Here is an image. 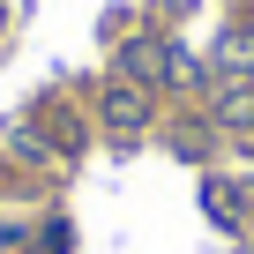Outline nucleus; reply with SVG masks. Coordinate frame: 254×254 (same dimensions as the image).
Wrapping results in <instances>:
<instances>
[{"label":"nucleus","instance_id":"obj_1","mask_svg":"<svg viewBox=\"0 0 254 254\" xmlns=\"http://www.w3.org/2000/svg\"><path fill=\"white\" fill-rule=\"evenodd\" d=\"M127 75H135V82H180L187 75V60L172 53V45H157V38H135V45H127V60H120Z\"/></svg>","mask_w":254,"mask_h":254},{"label":"nucleus","instance_id":"obj_2","mask_svg":"<svg viewBox=\"0 0 254 254\" xmlns=\"http://www.w3.org/2000/svg\"><path fill=\"white\" fill-rule=\"evenodd\" d=\"M105 127H112V135H142V127H150V90L142 82L105 90Z\"/></svg>","mask_w":254,"mask_h":254}]
</instances>
